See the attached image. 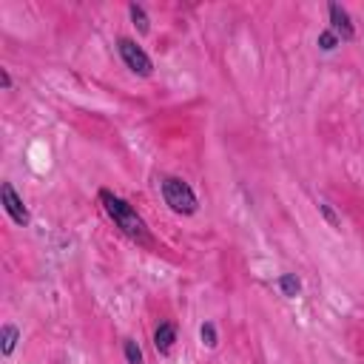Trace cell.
Instances as JSON below:
<instances>
[{
	"instance_id": "cell-1",
	"label": "cell",
	"mask_w": 364,
	"mask_h": 364,
	"mask_svg": "<svg viewBox=\"0 0 364 364\" xmlns=\"http://www.w3.org/2000/svg\"><path fill=\"white\" fill-rule=\"evenodd\" d=\"M100 202H102L105 213L114 219V225H117L131 242H136V245H142V247H154V239H151V233H148L142 216H139L125 199L114 196L111 191H100Z\"/></svg>"
},
{
	"instance_id": "cell-2",
	"label": "cell",
	"mask_w": 364,
	"mask_h": 364,
	"mask_svg": "<svg viewBox=\"0 0 364 364\" xmlns=\"http://www.w3.org/2000/svg\"><path fill=\"white\" fill-rule=\"evenodd\" d=\"M162 196H165V202H168V208L173 210V213H193L196 210V196H193V191L188 188V182H182V179H176V176H168V179H162Z\"/></svg>"
},
{
	"instance_id": "cell-3",
	"label": "cell",
	"mask_w": 364,
	"mask_h": 364,
	"mask_svg": "<svg viewBox=\"0 0 364 364\" xmlns=\"http://www.w3.org/2000/svg\"><path fill=\"white\" fill-rule=\"evenodd\" d=\"M117 46H119V57L125 60V65H128L134 74H139V77H148V74H151V68H154V65H151V57H148L134 40L122 37Z\"/></svg>"
},
{
	"instance_id": "cell-4",
	"label": "cell",
	"mask_w": 364,
	"mask_h": 364,
	"mask_svg": "<svg viewBox=\"0 0 364 364\" xmlns=\"http://www.w3.org/2000/svg\"><path fill=\"white\" fill-rule=\"evenodd\" d=\"M0 196H3V205H6L9 216H11L17 225H28V210H26L23 199L14 193V188H11L9 182H3V188H0Z\"/></svg>"
},
{
	"instance_id": "cell-5",
	"label": "cell",
	"mask_w": 364,
	"mask_h": 364,
	"mask_svg": "<svg viewBox=\"0 0 364 364\" xmlns=\"http://www.w3.org/2000/svg\"><path fill=\"white\" fill-rule=\"evenodd\" d=\"M330 23H333V34H341V40H353L355 37L353 23H350V14L338 3H330Z\"/></svg>"
},
{
	"instance_id": "cell-6",
	"label": "cell",
	"mask_w": 364,
	"mask_h": 364,
	"mask_svg": "<svg viewBox=\"0 0 364 364\" xmlns=\"http://www.w3.org/2000/svg\"><path fill=\"white\" fill-rule=\"evenodd\" d=\"M173 341H176V330H173V324H159L156 333H154V344H156V350H159L162 355H168V353L173 350Z\"/></svg>"
},
{
	"instance_id": "cell-7",
	"label": "cell",
	"mask_w": 364,
	"mask_h": 364,
	"mask_svg": "<svg viewBox=\"0 0 364 364\" xmlns=\"http://www.w3.org/2000/svg\"><path fill=\"white\" fill-rule=\"evenodd\" d=\"M279 290H282L287 299H293V296H299V290H301V282H299L293 273H284V276L279 279Z\"/></svg>"
},
{
	"instance_id": "cell-8",
	"label": "cell",
	"mask_w": 364,
	"mask_h": 364,
	"mask_svg": "<svg viewBox=\"0 0 364 364\" xmlns=\"http://www.w3.org/2000/svg\"><path fill=\"white\" fill-rule=\"evenodd\" d=\"M17 327H11V324H6L3 330H0V341H3V355H11V350H14V344H17Z\"/></svg>"
},
{
	"instance_id": "cell-9",
	"label": "cell",
	"mask_w": 364,
	"mask_h": 364,
	"mask_svg": "<svg viewBox=\"0 0 364 364\" xmlns=\"http://www.w3.org/2000/svg\"><path fill=\"white\" fill-rule=\"evenodd\" d=\"M128 11H131V20H134V26L139 28V34H148V28H151V26H148V17H145V11H142L139 6H131Z\"/></svg>"
},
{
	"instance_id": "cell-10",
	"label": "cell",
	"mask_w": 364,
	"mask_h": 364,
	"mask_svg": "<svg viewBox=\"0 0 364 364\" xmlns=\"http://www.w3.org/2000/svg\"><path fill=\"white\" fill-rule=\"evenodd\" d=\"M125 358H128V364H142V353H139V347H136V341H125Z\"/></svg>"
},
{
	"instance_id": "cell-11",
	"label": "cell",
	"mask_w": 364,
	"mask_h": 364,
	"mask_svg": "<svg viewBox=\"0 0 364 364\" xmlns=\"http://www.w3.org/2000/svg\"><path fill=\"white\" fill-rule=\"evenodd\" d=\"M318 46H321L324 51H333V48L338 46V40H336L333 31H321V34H318Z\"/></svg>"
},
{
	"instance_id": "cell-12",
	"label": "cell",
	"mask_w": 364,
	"mask_h": 364,
	"mask_svg": "<svg viewBox=\"0 0 364 364\" xmlns=\"http://www.w3.org/2000/svg\"><path fill=\"white\" fill-rule=\"evenodd\" d=\"M202 341L208 344V347H216V330H213V324L208 321V324H202Z\"/></svg>"
},
{
	"instance_id": "cell-13",
	"label": "cell",
	"mask_w": 364,
	"mask_h": 364,
	"mask_svg": "<svg viewBox=\"0 0 364 364\" xmlns=\"http://www.w3.org/2000/svg\"><path fill=\"white\" fill-rule=\"evenodd\" d=\"M0 80H3V88H11V77H9V71H6V68L0 71Z\"/></svg>"
},
{
	"instance_id": "cell-14",
	"label": "cell",
	"mask_w": 364,
	"mask_h": 364,
	"mask_svg": "<svg viewBox=\"0 0 364 364\" xmlns=\"http://www.w3.org/2000/svg\"><path fill=\"white\" fill-rule=\"evenodd\" d=\"M318 208H321V213H324V216H327V219H330L333 225H338V222H336V216H333V210H330L327 205H318Z\"/></svg>"
}]
</instances>
